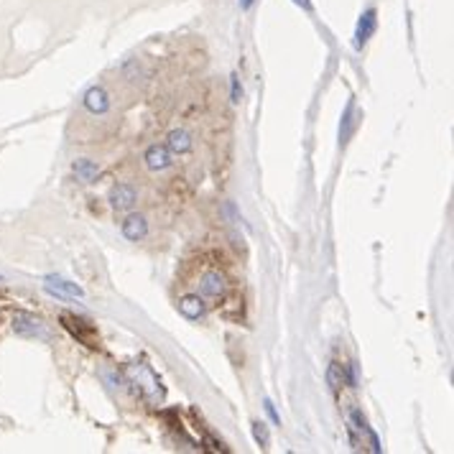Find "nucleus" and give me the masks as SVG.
<instances>
[{
	"label": "nucleus",
	"mask_w": 454,
	"mask_h": 454,
	"mask_svg": "<svg viewBox=\"0 0 454 454\" xmlns=\"http://www.w3.org/2000/svg\"><path fill=\"white\" fill-rule=\"evenodd\" d=\"M125 378H128V383L138 390V396H141L148 406H161V403H164L166 390L161 385L159 375H156L146 363L128 365V368H125Z\"/></svg>",
	"instance_id": "nucleus-1"
},
{
	"label": "nucleus",
	"mask_w": 454,
	"mask_h": 454,
	"mask_svg": "<svg viewBox=\"0 0 454 454\" xmlns=\"http://www.w3.org/2000/svg\"><path fill=\"white\" fill-rule=\"evenodd\" d=\"M347 429H350L352 447L358 449V452H363V449H368V452H380L378 436L373 434L370 426L365 424L363 414H360L358 409H350V414H347Z\"/></svg>",
	"instance_id": "nucleus-2"
},
{
	"label": "nucleus",
	"mask_w": 454,
	"mask_h": 454,
	"mask_svg": "<svg viewBox=\"0 0 454 454\" xmlns=\"http://www.w3.org/2000/svg\"><path fill=\"white\" fill-rule=\"evenodd\" d=\"M62 324L69 329L74 337L82 342V345H87V347H100V334H97V329L90 324V322H84V319H79V317H74V314H62Z\"/></svg>",
	"instance_id": "nucleus-3"
},
{
	"label": "nucleus",
	"mask_w": 454,
	"mask_h": 454,
	"mask_svg": "<svg viewBox=\"0 0 454 454\" xmlns=\"http://www.w3.org/2000/svg\"><path fill=\"white\" fill-rule=\"evenodd\" d=\"M44 288H46V294L57 296V299H82L84 296L82 286L67 281V278H59V276H46Z\"/></svg>",
	"instance_id": "nucleus-4"
},
{
	"label": "nucleus",
	"mask_w": 454,
	"mask_h": 454,
	"mask_svg": "<svg viewBox=\"0 0 454 454\" xmlns=\"http://www.w3.org/2000/svg\"><path fill=\"white\" fill-rule=\"evenodd\" d=\"M199 294L205 296V299L220 301L227 294V278H225L220 271H210V273H205L202 281H199Z\"/></svg>",
	"instance_id": "nucleus-5"
},
{
	"label": "nucleus",
	"mask_w": 454,
	"mask_h": 454,
	"mask_svg": "<svg viewBox=\"0 0 454 454\" xmlns=\"http://www.w3.org/2000/svg\"><path fill=\"white\" fill-rule=\"evenodd\" d=\"M13 329L18 334H26V337H46V327L41 319H36L33 314H16L13 317Z\"/></svg>",
	"instance_id": "nucleus-6"
},
{
	"label": "nucleus",
	"mask_w": 454,
	"mask_h": 454,
	"mask_svg": "<svg viewBox=\"0 0 454 454\" xmlns=\"http://www.w3.org/2000/svg\"><path fill=\"white\" fill-rule=\"evenodd\" d=\"M135 197H138V194H135V189L130 184H118L113 186V192H110V205H113V210L125 212L135 205Z\"/></svg>",
	"instance_id": "nucleus-7"
},
{
	"label": "nucleus",
	"mask_w": 454,
	"mask_h": 454,
	"mask_svg": "<svg viewBox=\"0 0 454 454\" xmlns=\"http://www.w3.org/2000/svg\"><path fill=\"white\" fill-rule=\"evenodd\" d=\"M146 166L151 171H164V169L171 166V154H169L166 146H151L146 151Z\"/></svg>",
	"instance_id": "nucleus-8"
},
{
	"label": "nucleus",
	"mask_w": 454,
	"mask_h": 454,
	"mask_svg": "<svg viewBox=\"0 0 454 454\" xmlns=\"http://www.w3.org/2000/svg\"><path fill=\"white\" fill-rule=\"evenodd\" d=\"M375 26H378L375 11H365V13L360 16V21H358V28H355V46H358V49L365 44V41L370 39L373 31H375Z\"/></svg>",
	"instance_id": "nucleus-9"
},
{
	"label": "nucleus",
	"mask_w": 454,
	"mask_h": 454,
	"mask_svg": "<svg viewBox=\"0 0 454 454\" xmlns=\"http://www.w3.org/2000/svg\"><path fill=\"white\" fill-rule=\"evenodd\" d=\"M123 235L128 237V240H133V243H138V240H143V237L148 235V222L143 215H130L125 222H123Z\"/></svg>",
	"instance_id": "nucleus-10"
},
{
	"label": "nucleus",
	"mask_w": 454,
	"mask_h": 454,
	"mask_svg": "<svg viewBox=\"0 0 454 454\" xmlns=\"http://www.w3.org/2000/svg\"><path fill=\"white\" fill-rule=\"evenodd\" d=\"M84 105H87V110H90V113L103 115V113H108V108H110L108 92H105L103 87H92V90L84 95Z\"/></svg>",
	"instance_id": "nucleus-11"
},
{
	"label": "nucleus",
	"mask_w": 454,
	"mask_h": 454,
	"mask_svg": "<svg viewBox=\"0 0 454 454\" xmlns=\"http://www.w3.org/2000/svg\"><path fill=\"white\" fill-rule=\"evenodd\" d=\"M179 312L184 314L186 319H199L205 314V299L199 294H189L179 301Z\"/></svg>",
	"instance_id": "nucleus-12"
},
{
	"label": "nucleus",
	"mask_w": 454,
	"mask_h": 454,
	"mask_svg": "<svg viewBox=\"0 0 454 454\" xmlns=\"http://www.w3.org/2000/svg\"><path fill=\"white\" fill-rule=\"evenodd\" d=\"M169 151H174V154L192 151V135L186 133V130H171L169 133Z\"/></svg>",
	"instance_id": "nucleus-13"
},
{
	"label": "nucleus",
	"mask_w": 454,
	"mask_h": 454,
	"mask_svg": "<svg viewBox=\"0 0 454 454\" xmlns=\"http://www.w3.org/2000/svg\"><path fill=\"white\" fill-rule=\"evenodd\" d=\"M74 174H77L79 179L82 181H95L97 176H100V166H97L95 161H87V159H79V161H74Z\"/></svg>",
	"instance_id": "nucleus-14"
},
{
	"label": "nucleus",
	"mask_w": 454,
	"mask_h": 454,
	"mask_svg": "<svg viewBox=\"0 0 454 454\" xmlns=\"http://www.w3.org/2000/svg\"><path fill=\"white\" fill-rule=\"evenodd\" d=\"M345 368L339 363H332L329 365V370H327V383H329V388L332 390H339L342 385H345Z\"/></svg>",
	"instance_id": "nucleus-15"
},
{
	"label": "nucleus",
	"mask_w": 454,
	"mask_h": 454,
	"mask_svg": "<svg viewBox=\"0 0 454 454\" xmlns=\"http://www.w3.org/2000/svg\"><path fill=\"white\" fill-rule=\"evenodd\" d=\"M253 436H256V441L261 444L263 449L268 447V429H266V424H253Z\"/></svg>",
	"instance_id": "nucleus-16"
},
{
	"label": "nucleus",
	"mask_w": 454,
	"mask_h": 454,
	"mask_svg": "<svg viewBox=\"0 0 454 454\" xmlns=\"http://www.w3.org/2000/svg\"><path fill=\"white\" fill-rule=\"evenodd\" d=\"M240 95H243V90L237 84V77H232V103H240Z\"/></svg>",
	"instance_id": "nucleus-17"
},
{
	"label": "nucleus",
	"mask_w": 454,
	"mask_h": 454,
	"mask_svg": "<svg viewBox=\"0 0 454 454\" xmlns=\"http://www.w3.org/2000/svg\"><path fill=\"white\" fill-rule=\"evenodd\" d=\"M266 411H268V416L273 419V424H281V419H278V414H276L273 403H271V401H266Z\"/></svg>",
	"instance_id": "nucleus-18"
},
{
	"label": "nucleus",
	"mask_w": 454,
	"mask_h": 454,
	"mask_svg": "<svg viewBox=\"0 0 454 454\" xmlns=\"http://www.w3.org/2000/svg\"><path fill=\"white\" fill-rule=\"evenodd\" d=\"M294 3L304 8V11H312V3H309V0H294Z\"/></svg>",
	"instance_id": "nucleus-19"
},
{
	"label": "nucleus",
	"mask_w": 454,
	"mask_h": 454,
	"mask_svg": "<svg viewBox=\"0 0 454 454\" xmlns=\"http://www.w3.org/2000/svg\"><path fill=\"white\" fill-rule=\"evenodd\" d=\"M250 3H253V0H243V8H248V6H250Z\"/></svg>",
	"instance_id": "nucleus-20"
}]
</instances>
